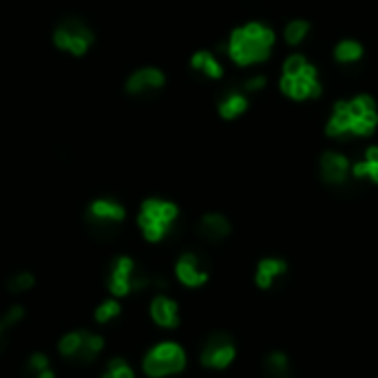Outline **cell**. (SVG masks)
<instances>
[{
    "label": "cell",
    "mask_w": 378,
    "mask_h": 378,
    "mask_svg": "<svg viewBox=\"0 0 378 378\" xmlns=\"http://www.w3.org/2000/svg\"><path fill=\"white\" fill-rule=\"evenodd\" d=\"M265 374L270 378H288V359L284 354H270L265 359Z\"/></svg>",
    "instance_id": "cb8c5ba5"
},
{
    "label": "cell",
    "mask_w": 378,
    "mask_h": 378,
    "mask_svg": "<svg viewBox=\"0 0 378 378\" xmlns=\"http://www.w3.org/2000/svg\"><path fill=\"white\" fill-rule=\"evenodd\" d=\"M177 217H179V208L175 202L164 199V197H146L138 213V226L146 241L157 243V241H164L173 233Z\"/></svg>",
    "instance_id": "3957f363"
},
{
    "label": "cell",
    "mask_w": 378,
    "mask_h": 378,
    "mask_svg": "<svg viewBox=\"0 0 378 378\" xmlns=\"http://www.w3.org/2000/svg\"><path fill=\"white\" fill-rule=\"evenodd\" d=\"M24 319V308H20V306H11L5 314H3V325L7 327V330H11V327H14L16 323H20Z\"/></svg>",
    "instance_id": "83f0119b"
},
{
    "label": "cell",
    "mask_w": 378,
    "mask_h": 378,
    "mask_svg": "<svg viewBox=\"0 0 378 378\" xmlns=\"http://www.w3.org/2000/svg\"><path fill=\"white\" fill-rule=\"evenodd\" d=\"M5 338H7V327L3 325V321H0V347H3Z\"/></svg>",
    "instance_id": "f546056e"
},
{
    "label": "cell",
    "mask_w": 378,
    "mask_h": 378,
    "mask_svg": "<svg viewBox=\"0 0 378 378\" xmlns=\"http://www.w3.org/2000/svg\"><path fill=\"white\" fill-rule=\"evenodd\" d=\"M175 274H177L179 281L184 286H188V288H197V286L208 281V272L204 270L199 257H197V254H192V252L181 254V257L177 259Z\"/></svg>",
    "instance_id": "30bf717a"
},
{
    "label": "cell",
    "mask_w": 378,
    "mask_h": 378,
    "mask_svg": "<svg viewBox=\"0 0 378 378\" xmlns=\"http://www.w3.org/2000/svg\"><path fill=\"white\" fill-rule=\"evenodd\" d=\"M286 272V263L279 259H263L257 268V284L261 288H270V284L279 274Z\"/></svg>",
    "instance_id": "e0dca14e"
},
{
    "label": "cell",
    "mask_w": 378,
    "mask_h": 378,
    "mask_svg": "<svg viewBox=\"0 0 378 378\" xmlns=\"http://www.w3.org/2000/svg\"><path fill=\"white\" fill-rule=\"evenodd\" d=\"M35 286V277L27 270H22V272H16V274H11L7 279V290L9 292H14V295H18V292H27Z\"/></svg>",
    "instance_id": "603a6c76"
},
{
    "label": "cell",
    "mask_w": 378,
    "mask_h": 378,
    "mask_svg": "<svg viewBox=\"0 0 378 378\" xmlns=\"http://www.w3.org/2000/svg\"><path fill=\"white\" fill-rule=\"evenodd\" d=\"M354 177H370L378 184V146H372L365 153V160L354 166Z\"/></svg>",
    "instance_id": "ac0fdd59"
},
{
    "label": "cell",
    "mask_w": 378,
    "mask_h": 378,
    "mask_svg": "<svg viewBox=\"0 0 378 378\" xmlns=\"http://www.w3.org/2000/svg\"><path fill=\"white\" fill-rule=\"evenodd\" d=\"M321 177L327 184H343L347 177V160L338 153H325L321 157Z\"/></svg>",
    "instance_id": "4fadbf2b"
},
{
    "label": "cell",
    "mask_w": 378,
    "mask_h": 378,
    "mask_svg": "<svg viewBox=\"0 0 378 378\" xmlns=\"http://www.w3.org/2000/svg\"><path fill=\"white\" fill-rule=\"evenodd\" d=\"M51 42L60 54H67L73 58H84L95 44V31L84 18L69 16V18H63L56 22Z\"/></svg>",
    "instance_id": "277c9868"
},
{
    "label": "cell",
    "mask_w": 378,
    "mask_h": 378,
    "mask_svg": "<svg viewBox=\"0 0 378 378\" xmlns=\"http://www.w3.org/2000/svg\"><path fill=\"white\" fill-rule=\"evenodd\" d=\"M197 230L206 241L217 243V241H222L230 235V222L219 213H208V215L202 217Z\"/></svg>",
    "instance_id": "7c38bea8"
},
{
    "label": "cell",
    "mask_w": 378,
    "mask_h": 378,
    "mask_svg": "<svg viewBox=\"0 0 378 378\" xmlns=\"http://www.w3.org/2000/svg\"><path fill=\"white\" fill-rule=\"evenodd\" d=\"M279 87L281 91L292 97V100H308V97H319L321 95V82L316 78V69L314 67H306L299 76H281L279 80Z\"/></svg>",
    "instance_id": "ba28073f"
},
{
    "label": "cell",
    "mask_w": 378,
    "mask_h": 378,
    "mask_svg": "<svg viewBox=\"0 0 378 378\" xmlns=\"http://www.w3.org/2000/svg\"><path fill=\"white\" fill-rule=\"evenodd\" d=\"M151 316L153 321L160 325V327H168V330H173V327L179 325V308L173 299H168L164 295H157L153 301H151Z\"/></svg>",
    "instance_id": "8fae6325"
},
{
    "label": "cell",
    "mask_w": 378,
    "mask_h": 378,
    "mask_svg": "<svg viewBox=\"0 0 378 378\" xmlns=\"http://www.w3.org/2000/svg\"><path fill=\"white\" fill-rule=\"evenodd\" d=\"M272 44H274V31L270 27H265L261 22H248L230 33V38L226 42V51L235 65L252 67L268 60Z\"/></svg>",
    "instance_id": "6da1fadb"
},
{
    "label": "cell",
    "mask_w": 378,
    "mask_h": 378,
    "mask_svg": "<svg viewBox=\"0 0 378 378\" xmlns=\"http://www.w3.org/2000/svg\"><path fill=\"white\" fill-rule=\"evenodd\" d=\"M44 370H49V359L42 352H35V354L29 356L27 365H24V376L27 378H35L38 374H42Z\"/></svg>",
    "instance_id": "484cf974"
},
{
    "label": "cell",
    "mask_w": 378,
    "mask_h": 378,
    "mask_svg": "<svg viewBox=\"0 0 378 378\" xmlns=\"http://www.w3.org/2000/svg\"><path fill=\"white\" fill-rule=\"evenodd\" d=\"M122 314V306L115 301V299H108V301H102L100 306L95 308L93 316H95V323L100 325H106L111 323L113 319H117V316Z\"/></svg>",
    "instance_id": "ffe728a7"
},
{
    "label": "cell",
    "mask_w": 378,
    "mask_h": 378,
    "mask_svg": "<svg viewBox=\"0 0 378 378\" xmlns=\"http://www.w3.org/2000/svg\"><path fill=\"white\" fill-rule=\"evenodd\" d=\"M102 350H104V338L100 334L82 330V343H80L78 354L73 356V361L76 363H93L97 356H100Z\"/></svg>",
    "instance_id": "9a60e30c"
},
{
    "label": "cell",
    "mask_w": 378,
    "mask_h": 378,
    "mask_svg": "<svg viewBox=\"0 0 378 378\" xmlns=\"http://www.w3.org/2000/svg\"><path fill=\"white\" fill-rule=\"evenodd\" d=\"M106 288L113 297H129L133 292H144L149 288L166 290L168 281L164 277H157L142 270V268L126 254H120L111 263H108L106 274Z\"/></svg>",
    "instance_id": "7a4b0ae2"
},
{
    "label": "cell",
    "mask_w": 378,
    "mask_h": 378,
    "mask_svg": "<svg viewBox=\"0 0 378 378\" xmlns=\"http://www.w3.org/2000/svg\"><path fill=\"white\" fill-rule=\"evenodd\" d=\"M306 67H308V63H306V58H303V56H290L286 60V65H284V73H286V76H299V73Z\"/></svg>",
    "instance_id": "4316f807"
},
{
    "label": "cell",
    "mask_w": 378,
    "mask_h": 378,
    "mask_svg": "<svg viewBox=\"0 0 378 378\" xmlns=\"http://www.w3.org/2000/svg\"><path fill=\"white\" fill-rule=\"evenodd\" d=\"M310 31V22L308 20H292L286 27V42L288 44H299Z\"/></svg>",
    "instance_id": "d4e9b609"
},
{
    "label": "cell",
    "mask_w": 378,
    "mask_h": 378,
    "mask_svg": "<svg viewBox=\"0 0 378 378\" xmlns=\"http://www.w3.org/2000/svg\"><path fill=\"white\" fill-rule=\"evenodd\" d=\"M265 87V78L263 76H254V78H248L246 84H243V89L248 93H254V91H261Z\"/></svg>",
    "instance_id": "f1b7e54d"
},
{
    "label": "cell",
    "mask_w": 378,
    "mask_h": 378,
    "mask_svg": "<svg viewBox=\"0 0 378 378\" xmlns=\"http://www.w3.org/2000/svg\"><path fill=\"white\" fill-rule=\"evenodd\" d=\"M361 56H363V47L356 40H340L334 49V58L340 65L356 63V60H361Z\"/></svg>",
    "instance_id": "d6986e66"
},
{
    "label": "cell",
    "mask_w": 378,
    "mask_h": 378,
    "mask_svg": "<svg viewBox=\"0 0 378 378\" xmlns=\"http://www.w3.org/2000/svg\"><path fill=\"white\" fill-rule=\"evenodd\" d=\"M124 219L126 208L115 197H95L87 206V224L95 237H113Z\"/></svg>",
    "instance_id": "5b68a950"
},
{
    "label": "cell",
    "mask_w": 378,
    "mask_h": 378,
    "mask_svg": "<svg viewBox=\"0 0 378 378\" xmlns=\"http://www.w3.org/2000/svg\"><path fill=\"white\" fill-rule=\"evenodd\" d=\"M235 359V345L233 338L224 332H217L208 338V343L204 345L202 350V363L206 368H215L222 370L226 365H230Z\"/></svg>",
    "instance_id": "9c48e42d"
},
{
    "label": "cell",
    "mask_w": 378,
    "mask_h": 378,
    "mask_svg": "<svg viewBox=\"0 0 378 378\" xmlns=\"http://www.w3.org/2000/svg\"><path fill=\"white\" fill-rule=\"evenodd\" d=\"M100 378H135L131 365L124 359H111L106 363V370Z\"/></svg>",
    "instance_id": "7402d4cb"
},
{
    "label": "cell",
    "mask_w": 378,
    "mask_h": 378,
    "mask_svg": "<svg viewBox=\"0 0 378 378\" xmlns=\"http://www.w3.org/2000/svg\"><path fill=\"white\" fill-rule=\"evenodd\" d=\"M35 378H56V374L51 372V368H49V370H44L42 374H38V376H35Z\"/></svg>",
    "instance_id": "4dcf8cb0"
},
{
    "label": "cell",
    "mask_w": 378,
    "mask_h": 378,
    "mask_svg": "<svg viewBox=\"0 0 378 378\" xmlns=\"http://www.w3.org/2000/svg\"><path fill=\"white\" fill-rule=\"evenodd\" d=\"M80 343H82V330H76V332H69L65 334L63 338H60V343H58V352L63 354L65 359H71L78 354V350H80Z\"/></svg>",
    "instance_id": "44dd1931"
},
{
    "label": "cell",
    "mask_w": 378,
    "mask_h": 378,
    "mask_svg": "<svg viewBox=\"0 0 378 378\" xmlns=\"http://www.w3.org/2000/svg\"><path fill=\"white\" fill-rule=\"evenodd\" d=\"M190 69L202 73V76L208 78V80H219V78L224 76L222 63H219V60L215 58V54H211V51H197V54H192L190 56Z\"/></svg>",
    "instance_id": "5bb4252c"
},
{
    "label": "cell",
    "mask_w": 378,
    "mask_h": 378,
    "mask_svg": "<svg viewBox=\"0 0 378 378\" xmlns=\"http://www.w3.org/2000/svg\"><path fill=\"white\" fill-rule=\"evenodd\" d=\"M142 368L149 378H166L179 374L186 368V352L173 340H166V343H160L146 352Z\"/></svg>",
    "instance_id": "8992f818"
},
{
    "label": "cell",
    "mask_w": 378,
    "mask_h": 378,
    "mask_svg": "<svg viewBox=\"0 0 378 378\" xmlns=\"http://www.w3.org/2000/svg\"><path fill=\"white\" fill-rule=\"evenodd\" d=\"M248 108V97L246 93L241 91H230L222 97V102H219L217 111L224 120H237L241 113H246Z\"/></svg>",
    "instance_id": "2e32d148"
},
{
    "label": "cell",
    "mask_w": 378,
    "mask_h": 378,
    "mask_svg": "<svg viewBox=\"0 0 378 378\" xmlns=\"http://www.w3.org/2000/svg\"><path fill=\"white\" fill-rule=\"evenodd\" d=\"M164 87H166V73L151 65L131 71L124 80L126 95L135 97V100H149V97L157 95Z\"/></svg>",
    "instance_id": "52a82bcc"
}]
</instances>
